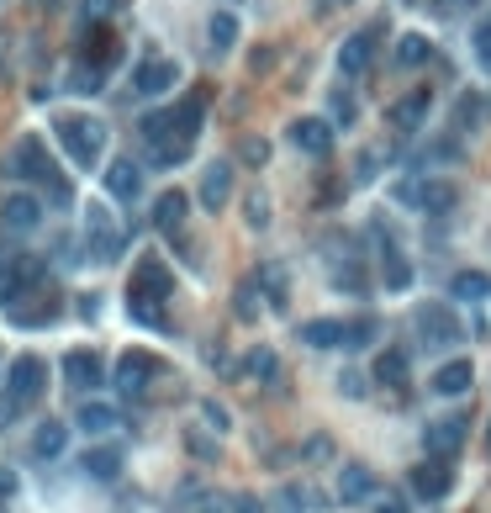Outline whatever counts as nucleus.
Returning a JSON list of instances; mask_svg holds the SVG:
<instances>
[{
    "label": "nucleus",
    "mask_w": 491,
    "mask_h": 513,
    "mask_svg": "<svg viewBox=\"0 0 491 513\" xmlns=\"http://www.w3.org/2000/svg\"><path fill=\"white\" fill-rule=\"evenodd\" d=\"M201 117H206V101L201 96H185V101H169V106H159V112H148L138 122V133H143V143H148V154H154L159 170L191 159L196 133H201Z\"/></svg>",
    "instance_id": "nucleus-1"
},
{
    "label": "nucleus",
    "mask_w": 491,
    "mask_h": 513,
    "mask_svg": "<svg viewBox=\"0 0 491 513\" xmlns=\"http://www.w3.org/2000/svg\"><path fill=\"white\" fill-rule=\"evenodd\" d=\"M11 175H22L27 186H43L48 201H59V207H69V201H74V186L59 175V164H53L43 133H22V138H16V149H11Z\"/></svg>",
    "instance_id": "nucleus-2"
},
{
    "label": "nucleus",
    "mask_w": 491,
    "mask_h": 513,
    "mask_svg": "<svg viewBox=\"0 0 491 513\" xmlns=\"http://www.w3.org/2000/svg\"><path fill=\"white\" fill-rule=\"evenodd\" d=\"M59 143H64L74 170H96L101 149H106V122L90 117V112H64L59 117Z\"/></svg>",
    "instance_id": "nucleus-3"
},
{
    "label": "nucleus",
    "mask_w": 491,
    "mask_h": 513,
    "mask_svg": "<svg viewBox=\"0 0 491 513\" xmlns=\"http://www.w3.org/2000/svg\"><path fill=\"white\" fill-rule=\"evenodd\" d=\"M48 392V360L43 355H16L11 360V371H6V397L16 402V408H37Z\"/></svg>",
    "instance_id": "nucleus-4"
},
{
    "label": "nucleus",
    "mask_w": 491,
    "mask_h": 513,
    "mask_svg": "<svg viewBox=\"0 0 491 513\" xmlns=\"http://www.w3.org/2000/svg\"><path fill=\"white\" fill-rule=\"evenodd\" d=\"M169 297H175V270H169L159 254H143L138 270H132L127 302H169Z\"/></svg>",
    "instance_id": "nucleus-5"
},
{
    "label": "nucleus",
    "mask_w": 491,
    "mask_h": 513,
    "mask_svg": "<svg viewBox=\"0 0 491 513\" xmlns=\"http://www.w3.org/2000/svg\"><path fill=\"white\" fill-rule=\"evenodd\" d=\"M449 487H455V466H449L444 455H428V461H418L407 471V492L418 503H444Z\"/></svg>",
    "instance_id": "nucleus-6"
},
{
    "label": "nucleus",
    "mask_w": 491,
    "mask_h": 513,
    "mask_svg": "<svg viewBox=\"0 0 491 513\" xmlns=\"http://www.w3.org/2000/svg\"><path fill=\"white\" fill-rule=\"evenodd\" d=\"M386 38V22H370L365 32H349L344 48H338V75L344 80H360L365 69L375 64V43Z\"/></svg>",
    "instance_id": "nucleus-7"
},
{
    "label": "nucleus",
    "mask_w": 491,
    "mask_h": 513,
    "mask_svg": "<svg viewBox=\"0 0 491 513\" xmlns=\"http://www.w3.org/2000/svg\"><path fill=\"white\" fill-rule=\"evenodd\" d=\"M418 339L428 344V350H449V344L465 339V328L455 323L449 302H423V307H418Z\"/></svg>",
    "instance_id": "nucleus-8"
},
{
    "label": "nucleus",
    "mask_w": 491,
    "mask_h": 513,
    "mask_svg": "<svg viewBox=\"0 0 491 513\" xmlns=\"http://www.w3.org/2000/svg\"><path fill=\"white\" fill-rule=\"evenodd\" d=\"M154 371H159V360L148 355V350H122L117 355V371H111V381H117V392L138 402L148 387H154Z\"/></svg>",
    "instance_id": "nucleus-9"
},
{
    "label": "nucleus",
    "mask_w": 491,
    "mask_h": 513,
    "mask_svg": "<svg viewBox=\"0 0 491 513\" xmlns=\"http://www.w3.org/2000/svg\"><path fill=\"white\" fill-rule=\"evenodd\" d=\"M396 201L412 207V212H444V207H455V186H444V180H433V175L402 180V186H396Z\"/></svg>",
    "instance_id": "nucleus-10"
},
{
    "label": "nucleus",
    "mask_w": 491,
    "mask_h": 513,
    "mask_svg": "<svg viewBox=\"0 0 491 513\" xmlns=\"http://www.w3.org/2000/svg\"><path fill=\"white\" fill-rule=\"evenodd\" d=\"M37 223H43V196H32V191H6L0 196V228L6 233H32Z\"/></svg>",
    "instance_id": "nucleus-11"
},
{
    "label": "nucleus",
    "mask_w": 491,
    "mask_h": 513,
    "mask_svg": "<svg viewBox=\"0 0 491 513\" xmlns=\"http://www.w3.org/2000/svg\"><path fill=\"white\" fill-rule=\"evenodd\" d=\"M196 201H201V212H212V217H217V212L233 201V164H228V159H212V164L201 170Z\"/></svg>",
    "instance_id": "nucleus-12"
},
{
    "label": "nucleus",
    "mask_w": 491,
    "mask_h": 513,
    "mask_svg": "<svg viewBox=\"0 0 491 513\" xmlns=\"http://www.w3.org/2000/svg\"><path fill=\"white\" fill-rule=\"evenodd\" d=\"M122 249H127L122 223H111L106 207H96V212H90V260H96V265H111V260H122Z\"/></svg>",
    "instance_id": "nucleus-13"
},
{
    "label": "nucleus",
    "mask_w": 491,
    "mask_h": 513,
    "mask_svg": "<svg viewBox=\"0 0 491 513\" xmlns=\"http://www.w3.org/2000/svg\"><path fill=\"white\" fill-rule=\"evenodd\" d=\"M80 43H85V53H80L85 64H96V69H117L122 43H117V32H111V22H85V27H80Z\"/></svg>",
    "instance_id": "nucleus-14"
},
{
    "label": "nucleus",
    "mask_w": 491,
    "mask_h": 513,
    "mask_svg": "<svg viewBox=\"0 0 491 513\" xmlns=\"http://www.w3.org/2000/svg\"><path fill=\"white\" fill-rule=\"evenodd\" d=\"M465 429H470V418H465V413L433 418V424L423 429V445H428V455H444V461H455L460 445H465Z\"/></svg>",
    "instance_id": "nucleus-15"
},
{
    "label": "nucleus",
    "mask_w": 491,
    "mask_h": 513,
    "mask_svg": "<svg viewBox=\"0 0 491 513\" xmlns=\"http://www.w3.org/2000/svg\"><path fill=\"white\" fill-rule=\"evenodd\" d=\"M180 85V64L175 59H143L132 69V96H164Z\"/></svg>",
    "instance_id": "nucleus-16"
},
{
    "label": "nucleus",
    "mask_w": 491,
    "mask_h": 513,
    "mask_svg": "<svg viewBox=\"0 0 491 513\" xmlns=\"http://www.w3.org/2000/svg\"><path fill=\"white\" fill-rule=\"evenodd\" d=\"M307 350H349V318H307L296 328Z\"/></svg>",
    "instance_id": "nucleus-17"
},
{
    "label": "nucleus",
    "mask_w": 491,
    "mask_h": 513,
    "mask_svg": "<svg viewBox=\"0 0 491 513\" xmlns=\"http://www.w3.org/2000/svg\"><path fill=\"white\" fill-rule=\"evenodd\" d=\"M64 381L74 392H96L101 381H106V360L96 350H69L64 355Z\"/></svg>",
    "instance_id": "nucleus-18"
},
{
    "label": "nucleus",
    "mask_w": 491,
    "mask_h": 513,
    "mask_svg": "<svg viewBox=\"0 0 491 513\" xmlns=\"http://www.w3.org/2000/svg\"><path fill=\"white\" fill-rule=\"evenodd\" d=\"M101 180H106V196L122 201V207L143 196V164H138V159H111V170H106Z\"/></svg>",
    "instance_id": "nucleus-19"
},
{
    "label": "nucleus",
    "mask_w": 491,
    "mask_h": 513,
    "mask_svg": "<svg viewBox=\"0 0 491 513\" xmlns=\"http://www.w3.org/2000/svg\"><path fill=\"white\" fill-rule=\"evenodd\" d=\"M470 381H476V365H470L465 355H455V360H444L439 371H433L428 392H433V397H465Z\"/></svg>",
    "instance_id": "nucleus-20"
},
{
    "label": "nucleus",
    "mask_w": 491,
    "mask_h": 513,
    "mask_svg": "<svg viewBox=\"0 0 491 513\" xmlns=\"http://www.w3.org/2000/svg\"><path fill=\"white\" fill-rule=\"evenodd\" d=\"M286 138L296 143L301 154H323V159H328V149H333V122H328V117H296Z\"/></svg>",
    "instance_id": "nucleus-21"
},
{
    "label": "nucleus",
    "mask_w": 491,
    "mask_h": 513,
    "mask_svg": "<svg viewBox=\"0 0 491 513\" xmlns=\"http://www.w3.org/2000/svg\"><path fill=\"white\" fill-rule=\"evenodd\" d=\"M375 238H381V276H386V291H407V286H412L407 254L391 244V228H386V223H375Z\"/></svg>",
    "instance_id": "nucleus-22"
},
{
    "label": "nucleus",
    "mask_w": 491,
    "mask_h": 513,
    "mask_svg": "<svg viewBox=\"0 0 491 513\" xmlns=\"http://www.w3.org/2000/svg\"><path fill=\"white\" fill-rule=\"evenodd\" d=\"M370 376H375V387H407V376H412V360L402 344H386L381 355L370 360Z\"/></svg>",
    "instance_id": "nucleus-23"
},
{
    "label": "nucleus",
    "mask_w": 491,
    "mask_h": 513,
    "mask_svg": "<svg viewBox=\"0 0 491 513\" xmlns=\"http://www.w3.org/2000/svg\"><path fill=\"white\" fill-rule=\"evenodd\" d=\"M428 106H433V90H412V96H402V101L391 106V127L412 138V133L428 122Z\"/></svg>",
    "instance_id": "nucleus-24"
},
{
    "label": "nucleus",
    "mask_w": 491,
    "mask_h": 513,
    "mask_svg": "<svg viewBox=\"0 0 491 513\" xmlns=\"http://www.w3.org/2000/svg\"><path fill=\"white\" fill-rule=\"evenodd\" d=\"M370 492H375V471H370V466L349 461L344 471H338V503H344V508H360Z\"/></svg>",
    "instance_id": "nucleus-25"
},
{
    "label": "nucleus",
    "mask_w": 491,
    "mask_h": 513,
    "mask_svg": "<svg viewBox=\"0 0 491 513\" xmlns=\"http://www.w3.org/2000/svg\"><path fill=\"white\" fill-rule=\"evenodd\" d=\"M64 450H69V424L64 418H43V424L32 429V455L37 461H59Z\"/></svg>",
    "instance_id": "nucleus-26"
},
{
    "label": "nucleus",
    "mask_w": 491,
    "mask_h": 513,
    "mask_svg": "<svg viewBox=\"0 0 491 513\" xmlns=\"http://www.w3.org/2000/svg\"><path fill=\"white\" fill-rule=\"evenodd\" d=\"M185 212H191V196H185V191H164V196L154 201V228L169 233V238H180Z\"/></svg>",
    "instance_id": "nucleus-27"
},
{
    "label": "nucleus",
    "mask_w": 491,
    "mask_h": 513,
    "mask_svg": "<svg viewBox=\"0 0 491 513\" xmlns=\"http://www.w3.org/2000/svg\"><path fill=\"white\" fill-rule=\"evenodd\" d=\"M80 466H85V476H96V482H117L122 476V450L117 445H96V450L80 455Z\"/></svg>",
    "instance_id": "nucleus-28"
},
{
    "label": "nucleus",
    "mask_w": 491,
    "mask_h": 513,
    "mask_svg": "<svg viewBox=\"0 0 491 513\" xmlns=\"http://www.w3.org/2000/svg\"><path fill=\"white\" fill-rule=\"evenodd\" d=\"M449 297L455 302H486L491 297V276L486 270H455V276H449Z\"/></svg>",
    "instance_id": "nucleus-29"
},
{
    "label": "nucleus",
    "mask_w": 491,
    "mask_h": 513,
    "mask_svg": "<svg viewBox=\"0 0 491 513\" xmlns=\"http://www.w3.org/2000/svg\"><path fill=\"white\" fill-rule=\"evenodd\" d=\"M396 64H402V69L433 64V43L423 38V32H407V38H396Z\"/></svg>",
    "instance_id": "nucleus-30"
},
{
    "label": "nucleus",
    "mask_w": 491,
    "mask_h": 513,
    "mask_svg": "<svg viewBox=\"0 0 491 513\" xmlns=\"http://www.w3.org/2000/svg\"><path fill=\"white\" fill-rule=\"evenodd\" d=\"M74 96H101V85H106V69H96V64H85V59H74L69 64V80H64Z\"/></svg>",
    "instance_id": "nucleus-31"
},
{
    "label": "nucleus",
    "mask_w": 491,
    "mask_h": 513,
    "mask_svg": "<svg viewBox=\"0 0 491 513\" xmlns=\"http://www.w3.org/2000/svg\"><path fill=\"white\" fill-rule=\"evenodd\" d=\"M74 424H80L85 434H106V429H117V424H122V413H117V408H106V402H85V408L74 413Z\"/></svg>",
    "instance_id": "nucleus-32"
},
{
    "label": "nucleus",
    "mask_w": 491,
    "mask_h": 513,
    "mask_svg": "<svg viewBox=\"0 0 491 513\" xmlns=\"http://www.w3.org/2000/svg\"><path fill=\"white\" fill-rule=\"evenodd\" d=\"M238 371H254V376L264 381V387H275V381H280V360H275V350H264V344H259V350L243 355Z\"/></svg>",
    "instance_id": "nucleus-33"
},
{
    "label": "nucleus",
    "mask_w": 491,
    "mask_h": 513,
    "mask_svg": "<svg viewBox=\"0 0 491 513\" xmlns=\"http://www.w3.org/2000/svg\"><path fill=\"white\" fill-rule=\"evenodd\" d=\"M254 276H259V286H264V302H270V307H286V291H291L286 270H280V265H259Z\"/></svg>",
    "instance_id": "nucleus-34"
},
{
    "label": "nucleus",
    "mask_w": 491,
    "mask_h": 513,
    "mask_svg": "<svg viewBox=\"0 0 491 513\" xmlns=\"http://www.w3.org/2000/svg\"><path fill=\"white\" fill-rule=\"evenodd\" d=\"M233 48H238V16L217 11L212 16V53H233Z\"/></svg>",
    "instance_id": "nucleus-35"
},
{
    "label": "nucleus",
    "mask_w": 491,
    "mask_h": 513,
    "mask_svg": "<svg viewBox=\"0 0 491 513\" xmlns=\"http://www.w3.org/2000/svg\"><path fill=\"white\" fill-rule=\"evenodd\" d=\"M59 318V302H43V307H11V323L16 328H48Z\"/></svg>",
    "instance_id": "nucleus-36"
},
{
    "label": "nucleus",
    "mask_w": 491,
    "mask_h": 513,
    "mask_svg": "<svg viewBox=\"0 0 491 513\" xmlns=\"http://www.w3.org/2000/svg\"><path fill=\"white\" fill-rule=\"evenodd\" d=\"M233 313H238V323H254V318H259V276H249V281L238 286Z\"/></svg>",
    "instance_id": "nucleus-37"
},
{
    "label": "nucleus",
    "mask_w": 491,
    "mask_h": 513,
    "mask_svg": "<svg viewBox=\"0 0 491 513\" xmlns=\"http://www.w3.org/2000/svg\"><path fill=\"white\" fill-rule=\"evenodd\" d=\"M243 223H249L254 233L270 228V196H264V191H254L249 201H243Z\"/></svg>",
    "instance_id": "nucleus-38"
},
{
    "label": "nucleus",
    "mask_w": 491,
    "mask_h": 513,
    "mask_svg": "<svg viewBox=\"0 0 491 513\" xmlns=\"http://www.w3.org/2000/svg\"><path fill=\"white\" fill-rule=\"evenodd\" d=\"M455 122H460V133H476V122H481V96H476V90H465V96H460Z\"/></svg>",
    "instance_id": "nucleus-39"
},
{
    "label": "nucleus",
    "mask_w": 491,
    "mask_h": 513,
    "mask_svg": "<svg viewBox=\"0 0 491 513\" xmlns=\"http://www.w3.org/2000/svg\"><path fill=\"white\" fill-rule=\"evenodd\" d=\"M275 513H307V492H301L296 482H286L280 498H275Z\"/></svg>",
    "instance_id": "nucleus-40"
},
{
    "label": "nucleus",
    "mask_w": 491,
    "mask_h": 513,
    "mask_svg": "<svg viewBox=\"0 0 491 513\" xmlns=\"http://www.w3.org/2000/svg\"><path fill=\"white\" fill-rule=\"evenodd\" d=\"M470 48H476L481 64H491V16H481V22L470 27Z\"/></svg>",
    "instance_id": "nucleus-41"
},
{
    "label": "nucleus",
    "mask_w": 491,
    "mask_h": 513,
    "mask_svg": "<svg viewBox=\"0 0 491 513\" xmlns=\"http://www.w3.org/2000/svg\"><path fill=\"white\" fill-rule=\"evenodd\" d=\"M375 339V318H349V350H365Z\"/></svg>",
    "instance_id": "nucleus-42"
},
{
    "label": "nucleus",
    "mask_w": 491,
    "mask_h": 513,
    "mask_svg": "<svg viewBox=\"0 0 491 513\" xmlns=\"http://www.w3.org/2000/svg\"><path fill=\"white\" fill-rule=\"evenodd\" d=\"M370 381H375V376H360V371H344V376H338V392H344V397H365V392H370Z\"/></svg>",
    "instance_id": "nucleus-43"
},
{
    "label": "nucleus",
    "mask_w": 491,
    "mask_h": 513,
    "mask_svg": "<svg viewBox=\"0 0 491 513\" xmlns=\"http://www.w3.org/2000/svg\"><path fill=\"white\" fill-rule=\"evenodd\" d=\"M328 455H333V439L328 434H312L307 445H301V461H328Z\"/></svg>",
    "instance_id": "nucleus-44"
},
{
    "label": "nucleus",
    "mask_w": 491,
    "mask_h": 513,
    "mask_svg": "<svg viewBox=\"0 0 491 513\" xmlns=\"http://www.w3.org/2000/svg\"><path fill=\"white\" fill-rule=\"evenodd\" d=\"M264 159H270V143H264V138H249V143H243V164H249V170H259Z\"/></svg>",
    "instance_id": "nucleus-45"
},
{
    "label": "nucleus",
    "mask_w": 491,
    "mask_h": 513,
    "mask_svg": "<svg viewBox=\"0 0 491 513\" xmlns=\"http://www.w3.org/2000/svg\"><path fill=\"white\" fill-rule=\"evenodd\" d=\"M185 445H191V455H201V461H217V445H212V439H206V434H185Z\"/></svg>",
    "instance_id": "nucleus-46"
},
{
    "label": "nucleus",
    "mask_w": 491,
    "mask_h": 513,
    "mask_svg": "<svg viewBox=\"0 0 491 513\" xmlns=\"http://www.w3.org/2000/svg\"><path fill=\"white\" fill-rule=\"evenodd\" d=\"M201 413H206V424H212L217 434H222V429H228V424H233V418H228V413H222V402H212V397H206V402H201Z\"/></svg>",
    "instance_id": "nucleus-47"
},
{
    "label": "nucleus",
    "mask_w": 491,
    "mask_h": 513,
    "mask_svg": "<svg viewBox=\"0 0 491 513\" xmlns=\"http://www.w3.org/2000/svg\"><path fill=\"white\" fill-rule=\"evenodd\" d=\"M333 117L338 122H354V96H349V90H333Z\"/></svg>",
    "instance_id": "nucleus-48"
},
{
    "label": "nucleus",
    "mask_w": 491,
    "mask_h": 513,
    "mask_svg": "<svg viewBox=\"0 0 491 513\" xmlns=\"http://www.w3.org/2000/svg\"><path fill=\"white\" fill-rule=\"evenodd\" d=\"M111 6H117V0H85V22H106Z\"/></svg>",
    "instance_id": "nucleus-49"
},
{
    "label": "nucleus",
    "mask_w": 491,
    "mask_h": 513,
    "mask_svg": "<svg viewBox=\"0 0 491 513\" xmlns=\"http://www.w3.org/2000/svg\"><path fill=\"white\" fill-rule=\"evenodd\" d=\"M16 498V471H6V466H0V508H6Z\"/></svg>",
    "instance_id": "nucleus-50"
},
{
    "label": "nucleus",
    "mask_w": 491,
    "mask_h": 513,
    "mask_svg": "<svg viewBox=\"0 0 491 513\" xmlns=\"http://www.w3.org/2000/svg\"><path fill=\"white\" fill-rule=\"evenodd\" d=\"M233 513H264V503L254 498V492H238V498H233Z\"/></svg>",
    "instance_id": "nucleus-51"
},
{
    "label": "nucleus",
    "mask_w": 491,
    "mask_h": 513,
    "mask_svg": "<svg viewBox=\"0 0 491 513\" xmlns=\"http://www.w3.org/2000/svg\"><path fill=\"white\" fill-rule=\"evenodd\" d=\"M249 64H254V69H259V75H264V69H270V64H275V48H270V43H264V48L254 53V59H249Z\"/></svg>",
    "instance_id": "nucleus-52"
},
{
    "label": "nucleus",
    "mask_w": 491,
    "mask_h": 513,
    "mask_svg": "<svg viewBox=\"0 0 491 513\" xmlns=\"http://www.w3.org/2000/svg\"><path fill=\"white\" fill-rule=\"evenodd\" d=\"M465 6H476V0H439V11H465Z\"/></svg>",
    "instance_id": "nucleus-53"
},
{
    "label": "nucleus",
    "mask_w": 491,
    "mask_h": 513,
    "mask_svg": "<svg viewBox=\"0 0 491 513\" xmlns=\"http://www.w3.org/2000/svg\"><path fill=\"white\" fill-rule=\"evenodd\" d=\"M11 408H16V402H11V397H6V402H0V424H6V413H11Z\"/></svg>",
    "instance_id": "nucleus-54"
},
{
    "label": "nucleus",
    "mask_w": 491,
    "mask_h": 513,
    "mask_svg": "<svg viewBox=\"0 0 491 513\" xmlns=\"http://www.w3.org/2000/svg\"><path fill=\"white\" fill-rule=\"evenodd\" d=\"M317 6H349V0H317Z\"/></svg>",
    "instance_id": "nucleus-55"
},
{
    "label": "nucleus",
    "mask_w": 491,
    "mask_h": 513,
    "mask_svg": "<svg viewBox=\"0 0 491 513\" xmlns=\"http://www.w3.org/2000/svg\"><path fill=\"white\" fill-rule=\"evenodd\" d=\"M486 450H491V429H486Z\"/></svg>",
    "instance_id": "nucleus-56"
},
{
    "label": "nucleus",
    "mask_w": 491,
    "mask_h": 513,
    "mask_svg": "<svg viewBox=\"0 0 491 513\" xmlns=\"http://www.w3.org/2000/svg\"><path fill=\"white\" fill-rule=\"evenodd\" d=\"M407 6H418V0H407Z\"/></svg>",
    "instance_id": "nucleus-57"
},
{
    "label": "nucleus",
    "mask_w": 491,
    "mask_h": 513,
    "mask_svg": "<svg viewBox=\"0 0 491 513\" xmlns=\"http://www.w3.org/2000/svg\"><path fill=\"white\" fill-rule=\"evenodd\" d=\"M0 513H6V508H0Z\"/></svg>",
    "instance_id": "nucleus-58"
}]
</instances>
